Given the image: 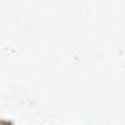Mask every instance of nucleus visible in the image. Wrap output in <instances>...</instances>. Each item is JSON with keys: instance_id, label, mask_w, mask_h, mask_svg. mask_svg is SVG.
Listing matches in <instances>:
<instances>
[]
</instances>
